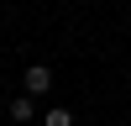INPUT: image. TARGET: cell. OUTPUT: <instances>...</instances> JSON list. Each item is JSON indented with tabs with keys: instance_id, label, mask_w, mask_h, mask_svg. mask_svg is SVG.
<instances>
[{
	"instance_id": "cell-3",
	"label": "cell",
	"mask_w": 131,
	"mask_h": 126,
	"mask_svg": "<svg viewBox=\"0 0 131 126\" xmlns=\"http://www.w3.org/2000/svg\"><path fill=\"white\" fill-rule=\"evenodd\" d=\"M42 126H73V110H63V105H52V110L42 116Z\"/></svg>"
},
{
	"instance_id": "cell-1",
	"label": "cell",
	"mask_w": 131,
	"mask_h": 126,
	"mask_svg": "<svg viewBox=\"0 0 131 126\" xmlns=\"http://www.w3.org/2000/svg\"><path fill=\"white\" fill-rule=\"evenodd\" d=\"M47 89H52V68H47V63H31V68L21 74V94L37 100V94H47Z\"/></svg>"
},
{
	"instance_id": "cell-2",
	"label": "cell",
	"mask_w": 131,
	"mask_h": 126,
	"mask_svg": "<svg viewBox=\"0 0 131 126\" xmlns=\"http://www.w3.org/2000/svg\"><path fill=\"white\" fill-rule=\"evenodd\" d=\"M10 121H37V100L31 94H16L10 100Z\"/></svg>"
}]
</instances>
